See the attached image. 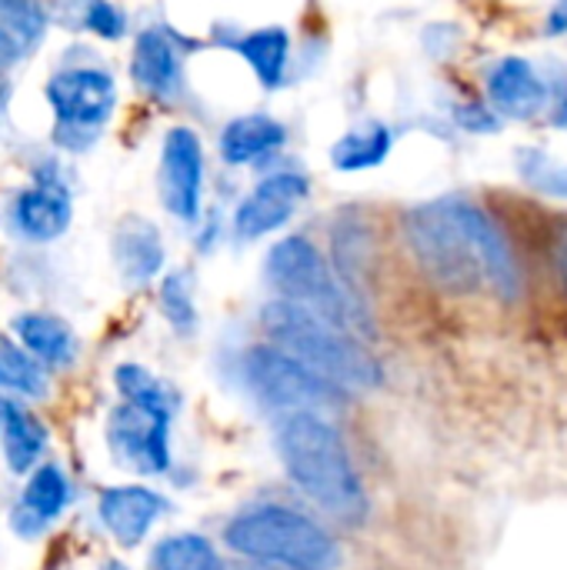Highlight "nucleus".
<instances>
[{"label":"nucleus","mask_w":567,"mask_h":570,"mask_svg":"<svg viewBox=\"0 0 567 570\" xmlns=\"http://www.w3.org/2000/svg\"><path fill=\"white\" fill-rule=\"evenodd\" d=\"M271 347L334 384L338 391H374L384 381L378 357L344 327L291 304L271 301L261 314Z\"/></svg>","instance_id":"obj_2"},{"label":"nucleus","mask_w":567,"mask_h":570,"mask_svg":"<svg viewBox=\"0 0 567 570\" xmlns=\"http://www.w3.org/2000/svg\"><path fill=\"white\" fill-rule=\"evenodd\" d=\"M74 207L67 187L57 180V174H37L33 187H23L10 204V224L23 240L47 244L57 240L70 227Z\"/></svg>","instance_id":"obj_14"},{"label":"nucleus","mask_w":567,"mask_h":570,"mask_svg":"<svg viewBox=\"0 0 567 570\" xmlns=\"http://www.w3.org/2000/svg\"><path fill=\"white\" fill-rule=\"evenodd\" d=\"M311 180L301 170H271L234 210V234L241 240H257L281 230L307 200Z\"/></svg>","instance_id":"obj_10"},{"label":"nucleus","mask_w":567,"mask_h":570,"mask_svg":"<svg viewBox=\"0 0 567 570\" xmlns=\"http://www.w3.org/2000/svg\"><path fill=\"white\" fill-rule=\"evenodd\" d=\"M224 47L251 67L264 90H277L284 83L291 67V33L284 27L267 23L254 30H234L231 37H224Z\"/></svg>","instance_id":"obj_17"},{"label":"nucleus","mask_w":567,"mask_h":570,"mask_svg":"<svg viewBox=\"0 0 567 570\" xmlns=\"http://www.w3.org/2000/svg\"><path fill=\"white\" fill-rule=\"evenodd\" d=\"M117 391L127 404H140L150 411L174 414V397L164 381H157L147 367L140 364H120L117 367Z\"/></svg>","instance_id":"obj_26"},{"label":"nucleus","mask_w":567,"mask_h":570,"mask_svg":"<svg viewBox=\"0 0 567 570\" xmlns=\"http://www.w3.org/2000/svg\"><path fill=\"white\" fill-rule=\"evenodd\" d=\"M558 267H561V277H565L567 284V230L561 234V240H558Z\"/></svg>","instance_id":"obj_33"},{"label":"nucleus","mask_w":567,"mask_h":570,"mask_svg":"<svg viewBox=\"0 0 567 570\" xmlns=\"http://www.w3.org/2000/svg\"><path fill=\"white\" fill-rule=\"evenodd\" d=\"M130 80L154 104H174L184 97V43L174 30L150 23L134 37Z\"/></svg>","instance_id":"obj_11"},{"label":"nucleus","mask_w":567,"mask_h":570,"mask_svg":"<svg viewBox=\"0 0 567 570\" xmlns=\"http://www.w3.org/2000/svg\"><path fill=\"white\" fill-rule=\"evenodd\" d=\"M488 107L508 120H535L548 110V77L528 57H501L488 77Z\"/></svg>","instance_id":"obj_13"},{"label":"nucleus","mask_w":567,"mask_h":570,"mask_svg":"<svg viewBox=\"0 0 567 570\" xmlns=\"http://www.w3.org/2000/svg\"><path fill=\"white\" fill-rule=\"evenodd\" d=\"M247 570H277V568H271V564H257V568H247Z\"/></svg>","instance_id":"obj_35"},{"label":"nucleus","mask_w":567,"mask_h":570,"mask_svg":"<svg viewBox=\"0 0 567 570\" xmlns=\"http://www.w3.org/2000/svg\"><path fill=\"white\" fill-rule=\"evenodd\" d=\"M160 311L164 317L180 331V334H190L194 324H197V314H194V294H190V281L184 271H174L164 277L160 284Z\"/></svg>","instance_id":"obj_28"},{"label":"nucleus","mask_w":567,"mask_h":570,"mask_svg":"<svg viewBox=\"0 0 567 570\" xmlns=\"http://www.w3.org/2000/svg\"><path fill=\"white\" fill-rule=\"evenodd\" d=\"M104 570H127V568H124V564H117V561H110Z\"/></svg>","instance_id":"obj_34"},{"label":"nucleus","mask_w":567,"mask_h":570,"mask_svg":"<svg viewBox=\"0 0 567 570\" xmlns=\"http://www.w3.org/2000/svg\"><path fill=\"white\" fill-rule=\"evenodd\" d=\"M0 30L27 53L47 30V7L40 0H0Z\"/></svg>","instance_id":"obj_25"},{"label":"nucleus","mask_w":567,"mask_h":570,"mask_svg":"<svg viewBox=\"0 0 567 570\" xmlns=\"http://www.w3.org/2000/svg\"><path fill=\"white\" fill-rule=\"evenodd\" d=\"M167 428H170V414L164 411H150L140 404H120L110 414L107 424V438L114 454L144 474H164L170 468V448H167Z\"/></svg>","instance_id":"obj_12"},{"label":"nucleus","mask_w":567,"mask_h":570,"mask_svg":"<svg viewBox=\"0 0 567 570\" xmlns=\"http://www.w3.org/2000/svg\"><path fill=\"white\" fill-rule=\"evenodd\" d=\"M404 237H408V247H411L418 267L441 291L475 294L478 287H485L481 264H478L461 224L454 220L448 197L411 207L404 214Z\"/></svg>","instance_id":"obj_6"},{"label":"nucleus","mask_w":567,"mask_h":570,"mask_svg":"<svg viewBox=\"0 0 567 570\" xmlns=\"http://www.w3.org/2000/svg\"><path fill=\"white\" fill-rule=\"evenodd\" d=\"M167 508V501L140 484H127V488H107L100 494L97 514L104 521V528L114 534L117 544L124 548H137L144 541V534L150 531V524L160 518V511Z\"/></svg>","instance_id":"obj_15"},{"label":"nucleus","mask_w":567,"mask_h":570,"mask_svg":"<svg viewBox=\"0 0 567 570\" xmlns=\"http://www.w3.org/2000/svg\"><path fill=\"white\" fill-rule=\"evenodd\" d=\"M448 207L454 214V220L461 224L478 264H481V274H485V284L508 304H515L521 297V264H518V254L508 240V234L498 227V220L475 200L468 197H448Z\"/></svg>","instance_id":"obj_9"},{"label":"nucleus","mask_w":567,"mask_h":570,"mask_svg":"<svg viewBox=\"0 0 567 570\" xmlns=\"http://www.w3.org/2000/svg\"><path fill=\"white\" fill-rule=\"evenodd\" d=\"M264 271L281 301H291L351 334L364 324V311L354 304V297L344 291V284L324 261V254L304 234L277 240L267 254Z\"/></svg>","instance_id":"obj_4"},{"label":"nucleus","mask_w":567,"mask_h":570,"mask_svg":"<svg viewBox=\"0 0 567 570\" xmlns=\"http://www.w3.org/2000/svg\"><path fill=\"white\" fill-rule=\"evenodd\" d=\"M13 331L23 344V351L37 364H70L74 361V331L53 317V314H20L13 321Z\"/></svg>","instance_id":"obj_22"},{"label":"nucleus","mask_w":567,"mask_h":570,"mask_svg":"<svg viewBox=\"0 0 567 570\" xmlns=\"http://www.w3.org/2000/svg\"><path fill=\"white\" fill-rule=\"evenodd\" d=\"M545 33L548 37H561L567 33V0H558L548 13V23H545Z\"/></svg>","instance_id":"obj_31"},{"label":"nucleus","mask_w":567,"mask_h":570,"mask_svg":"<svg viewBox=\"0 0 567 570\" xmlns=\"http://www.w3.org/2000/svg\"><path fill=\"white\" fill-rule=\"evenodd\" d=\"M0 411H3V401H0Z\"/></svg>","instance_id":"obj_36"},{"label":"nucleus","mask_w":567,"mask_h":570,"mask_svg":"<svg viewBox=\"0 0 567 570\" xmlns=\"http://www.w3.org/2000/svg\"><path fill=\"white\" fill-rule=\"evenodd\" d=\"M231 551L247 561L284 570H338L341 548L338 541L311 518L267 504L234 518L224 531Z\"/></svg>","instance_id":"obj_3"},{"label":"nucleus","mask_w":567,"mask_h":570,"mask_svg":"<svg viewBox=\"0 0 567 570\" xmlns=\"http://www.w3.org/2000/svg\"><path fill=\"white\" fill-rule=\"evenodd\" d=\"M114 261L127 284H147L164 267L160 230L144 217H127L114 234Z\"/></svg>","instance_id":"obj_18"},{"label":"nucleus","mask_w":567,"mask_h":570,"mask_svg":"<svg viewBox=\"0 0 567 570\" xmlns=\"http://www.w3.org/2000/svg\"><path fill=\"white\" fill-rule=\"evenodd\" d=\"M67 504H70V484H67L63 471L57 464H40L23 488L20 508L13 511V528L23 538H30L37 531H43L53 518H60Z\"/></svg>","instance_id":"obj_19"},{"label":"nucleus","mask_w":567,"mask_h":570,"mask_svg":"<svg viewBox=\"0 0 567 570\" xmlns=\"http://www.w3.org/2000/svg\"><path fill=\"white\" fill-rule=\"evenodd\" d=\"M43 97L53 114V144L87 150L117 110V80L100 63H70L50 73Z\"/></svg>","instance_id":"obj_5"},{"label":"nucleus","mask_w":567,"mask_h":570,"mask_svg":"<svg viewBox=\"0 0 567 570\" xmlns=\"http://www.w3.org/2000/svg\"><path fill=\"white\" fill-rule=\"evenodd\" d=\"M518 174L528 187H535L548 197L567 200V164H558L541 147H521L518 150Z\"/></svg>","instance_id":"obj_27"},{"label":"nucleus","mask_w":567,"mask_h":570,"mask_svg":"<svg viewBox=\"0 0 567 570\" xmlns=\"http://www.w3.org/2000/svg\"><path fill=\"white\" fill-rule=\"evenodd\" d=\"M287 144V127L271 114H241L224 124L217 137V154L227 167H247L274 157Z\"/></svg>","instance_id":"obj_16"},{"label":"nucleus","mask_w":567,"mask_h":570,"mask_svg":"<svg viewBox=\"0 0 567 570\" xmlns=\"http://www.w3.org/2000/svg\"><path fill=\"white\" fill-rule=\"evenodd\" d=\"M244 377L251 391L274 411L291 414H317L328 407H338L344 401V391L321 381L277 347H251L244 354Z\"/></svg>","instance_id":"obj_7"},{"label":"nucleus","mask_w":567,"mask_h":570,"mask_svg":"<svg viewBox=\"0 0 567 570\" xmlns=\"http://www.w3.org/2000/svg\"><path fill=\"white\" fill-rule=\"evenodd\" d=\"M150 570H227L211 541L201 534H174L150 554Z\"/></svg>","instance_id":"obj_23"},{"label":"nucleus","mask_w":567,"mask_h":570,"mask_svg":"<svg viewBox=\"0 0 567 570\" xmlns=\"http://www.w3.org/2000/svg\"><path fill=\"white\" fill-rule=\"evenodd\" d=\"M394 147V130L384 120H364L351 127L334 147H331V167L341 174H358L381 167Z\"/></svg>","instance_id":"obj_20"},{"label":"nucleus","mask_w":567,"mask_h":570,"mask_svg":"<svg viewBox=\"0 0 567 570\" xmlns=\"http://www.w3.org/2000/svg\"><path fill=\"white\" fill-rule=\"evenodd\" d=\"M281 461L291 481L331 518L358 524L368 514V494L338 428L321 414H291L277 434Z\"/></svg>","instance_id":"obj_1"},{"label":"nucleus","mask_w":567,"mask_h":570,"mask_svg":"<svg viewBox=\"0 0 567 570\" xmlns=\"http://www.w3.org/2000/svg\"><path fill=\"white\" fill-rule=\"evenodd\" d=\"M0 434H3V458L13 474H27L47 448V428L13 401H3Z\"/></svg>","instance_id":"obj_21"},{"label":"nucleus","mask_w":567,"mask_h":570,"mask_svg":"<svg viewBox=\"0 0 567 570\" xmlns=\"http://www.w3.org/2000/svg\"><path fill=\"white\" fill-rule=\"evenodd\" d=\"M80 23L104 40H120L127 33V17L114 0H84Z\"/></svg>","instance_id":"obj_29"},{"label":"nucleus","mask_w":567,"mask_h":570,"mask_svg":"<svg viewBox=\"0 0 567 570\" xmlns=\"http://www.w3.org/2000/svg\"><path fill=\"white\" fill-rule=\"evenodd\" d=\"M454 120L468 134H495V130H501V117L488 104H461L454 110Z\"/></svg>","instance_id":"obj_30"},{"label":"nucleus","mask_w":567,"mask_h":570,"mask_svg":"<svg viewBox=\"0 0 567 570\" xmlns=\"http://www.w3.org/2000/svg\"><path fill=\"white\" fill-rule=\"evenodd\" d=\"M0 391L23 394L30 401H37V397L47 394L43 364H37L23 347L10 344L7 337H0Z\"/></svg>","instance_id":"obj_24"},{"label":"nucleus","mask_w":567,"mask_h":570,"mask_svg":"<svg viewBox=\"0 0 567 570\" xmlns=\"http://www.w3.org/2000/svg\"><path fill=\"white\" fill-rule=\"evenodd\" d=\"M20 57H23V53H20V47H17V43L0 30V73H3V70H10Z\"/></svg>","instance_id":"obj_32"},{"label":"nucleus","mask_w":567,"mask_h":570,"mask_svg":"<svg viewBox=\"0 0 567 570\" xmlns=\"http://www.w3.org/2000/svg\"><path fill=\"white\" fill-rule=\"evenodd\" d=\"M160 204L170 217L194 224L201 217L204 200V140L194 127L177 124L160 140V167H157Z\"/></svg>","instance_id":"obj_8"}]
</instances>
